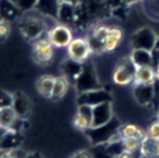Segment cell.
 I'll return each instance as SVG.
<instances>
[{
  "instance_id": "obj_6",
  "label": "cell",
  "mask_w": 159,
  "mask_h": 158,
  "mask_svg": "<svg viewBox=\"0 0 159 158\" xmlns=\"http://www.w3.org/2000/svg\"><path fill=\"white\" fill-rule=\"evenodd\" d=\"M157 41H158L157 34L154 32V30L149 27H143L138 30L132 37L133 49H142L149 51H152L157 46Z\"/></svg>"
},
{
  "instance_id": "obj_38",
  "label": "cell",
  "mask_w": 159,
  "mask_h": 158,
  "mask_svg": "<svg viewBox=\"0 0 159 158\" xmlns=\"http://www.w3.org/2000/svg\"><path fill=\"white\" fill-rule=\"evenodd\" d=\"M11 1H14V2H17V1H19V0H11Z\"/></svg>"
},
{
  "instance_id": "obj_2",
  "label": "cell",
  "mask_w": 159,
  "mask_h": 158,
  "mask_svg": "<svg viewBox=\"0 0 159 158\" xmlns=\"http://www.w3.org/2000/svg\"><path fill=\"white\" fill-rule=\"evenodd\" d=\"M66 50H67L68 60L77 63L86 62L89 58V56L93 53L88 37H73V40L70 42Z\"/></svg>"
},
{
  "instance_id": "obj_3",
  "label": "cell",
  "mask_w": 159,
  "mask_h": 158,
  "mask_svg": "<svg viewBox=\"0 0 159 158\" xmlns=\"http://www.w3.org/2000/svg\"><path fill=\"white\" fill-rule=\"evenodd\" d=\"M46 35L56 49H65L73 40L72 30L68 27V25H65L61 22L50 27Z\"/></svg>"
},
{
  "instance_id": "obj_5",
  "label": "cell",
  "mask_w": 159,
  "mask_h": 158,
  "mask_svg": "<svg viewBox=\"0 0 159 158\" xmlns=\"http://www.w3.org/2000/svg\"><path fill=\"white\" fill-rule=\"evenodd\" d=\"M55 49L56 47L51 44L47 35H43L37 40H35L32 51H34V57L36 62L41 65H47L48 62H51L55 55Z\"/></svg>"
},
{
  "instance_id": "obj_9",
  "label": "cell",
  "mask_w": 159,
  "mask_h": 158,
  "mask_svg": "<svg viewBox=\"0 0 159 158\" xmlns=\"http://www.w3.org/2000/svg\"><path fill=\"white\" fill-rule=\"evenodd\" d=\"M75 81H76V87L80 91V93L99 88L97 86V78L92 68H82Z\"/></svg>"
},
{
  "instance_id": "obj_14",
  "label": "cell",
  "mask_w": 159,
  "mask_h": 158,
  "mask_svg": "<svg viewBox=\"0 0 159 158\" xmlns=\"http://www.w3.org/2000/svg\"><path fill=\"white\" fill-rule=\"evenodd\" d=\"M139 152L145 158H159V139L145 134L142 139Z\"/></svg>"
},
{
  "instance_id": "obj_17",
  "label": "cell",
  "mask_w": 159,
  "mask_h": 158,
  "mask_svg": "<svg viewBox=\"0 0 159 158\" xmlns=\"http://www.w3.org/2000/svg\"><path fill=\"white\" fill-rule=\"evenodd\" d=\"M19 116L16 114L12 107H4L0 108V127L4 131H11L16 122L19 121Z\"/></svg>"
},
{
  "instance_id": "obj_11",
  "label": "cell",
  "mask_w": 159,
  "mask_h": 158,
  "mask_svg": "<svg viewBox=\"0 0 159 158\" xmlns=\"http://www.w3.org/2000/svg\"><path fill=\"white\" fill-rule=\"evenodd\" d=\"M80 105H89V106H96L98 103L109 101V95L103 91L102 88H96L92 91L82 92L80 93Z\"/></svg>"
},
{
  "instance_id": "obj_32",
  "label": "cell",
  "mask_w": 159,
  "mask_h": 158,
  "mask_svg": "<svg viewBox=\"0 0 159 158\" xmlns=\"http://www.w3.org/2000/svg\"><path fill=\"white\" fill-rule=\"evenodd\" d=\"M0 158H16V157L11 153V151H4V153L1 154Z\"/></svg>"
},
{
  "instance_id": "obj_28",
  "label": "cell",
  "mask_w": 159,
  "mask_h": 158,
  "mask_svg": "<svg viewBox=\"0 0 159 158\" xmlns=\"http://www.w3.org/2000/svg\"><path fill=\"white\" fill-rule=\"evenodd\" d=\"M9 35H10V25H9V21H5V20H1L0 19V40L6 39Z\"/></svg>"
},
{
  "instance_id": "obj_16",
  "label": "cell",
  "mask_w": 159,
  "mask_h": 158,
  "mask_svg": "<svg viewBox=\"0 0 159 158\" xmlns=\"http://www.w3.org/2000/svg\"><path fill=\"white\" fill-rule=\"evenodd\" d=\"M134 97L142 105H149L154 102L153 85H134Z\"/></svg>"
},
{
  "instance_id": "obj_21",
  "label": "cell",
  "mask_w": 159,
  "mask_h": 158,
  "mask_svg": "<svg viewBox=\"0 0 159 158\" xmlns=\"http://www.w3.org/2000/svg\"><path fill=\"white\" fill-rule=\"evenodd\" d=\"M70 88V81L68 77L66 75H61V76H56L55 80V85H53V90H52V100H61L62 97L66 96V93L68 92Z\"/></svg>"
},
{
  "instance_id": "obj_27",
  "label": "cell",
  "mask_w": 159,
  "mask_h": 158,
  "mask_svg": "<svg viewBox=\"0 0 159 158\" xmlns=\"http://www.w3.org/2000/svg\"><path fill=\"white\" fill-rule=\"evenodd\" d=\"M39 0H19L16 4L20 9V11L22 12H27V11H34L36 4Z\"/></svg>"
},
{
  "instance_id": "obj_34",
  "label": "cell",
  "mask_w": 159,
  "mask_h": 158,
  "mask_svg": "<svg viewBox=\"0 0 159 158\" xmlns=\"http://www.w3.org/2000/svg\"><path fill=\"white\" fill-rule=\"evenodd\" d=\"M26 158H41V157L37 153H30V154L26 156Z\"/></svg>"
},
{
  "instance_id": "obj_19",
  "label": "cell",
  "mask_w": 159,
  "mask_h": 158,
  "mask_svg": "<svg viewBox=\"0 0 159 158\" xmlns=\"http://www.w3.org/2000/svg\"><path fill=\"white\" fill-rule=\"evenodd\" d=\"M19 12L21 11L16 2L11 0H0V19L1 20H5V21L14 20L15 17H17Z\"/></svg>"
},
{
  "instance_id": "obj_30",
  "label": "cell",
  "mask_w": 159,
  "mask_h": 158,
  "mask_svg": "<svg viewBox=\"0 0 159 158\" xmlns=\"http://www.w3.org/2000/svg\"><path fill=\"white\" fill-rule=\"evenodd\" d=\"M70 158H92V156L87 151H80V152H76L75 154H72Z\"/></svg>"
},
{
  "instance_id": "obj_12",
  "label": "cell",
  "mask_w": 159,
  "mask_h": 158,
  "mask_svg": "<svg viewBox=\"0 0 159 158\" xmlns=\"http://www.w3.org/2000/svg\"><path fill=\"white\" fill-rule=\"evenodd\" d=\"M157 71L152 66L135 67L134 71V85H153L157 80Z\"/></svg>"
},
{
  "instance_id": "obj_10",
  "label": "cell",
  "mask_w": 159,
  "mask_h": 158,
  "mask_svg": "<svg viewBox=\"0 0 159 158\" xmlns=\"http://www.w3.org/2000/svg\"><path fill=\"white\" fill-rule=\"evenodd\" d=\"M60 5H61L60 0H39L34 11L39 12L40 15L45 16L46 19L57 20Z\"/></svg>"
},
{
  "instance_id": "obj_31",
  "label": "cell",
  "mask_w": 159,
  "mask_h": 158,
  "mask_svg": "<svg viewBox=\"0 0 159 158\" xmlns=\"http://www.w3.org/2000/svg\"><path fill=\"white\" fill-rule=\"evenodd\" d=\"M116 158H135L133 152H128V151H123L119 156H117Z\"/></svg>"
},
{
  "instance_id": "obj_15",
  "label": "cell",
  "mask_w": 159,
  "mask_h": 158,
  "mask_svg": "<svg viewBox=\"0 0 159 158\" xmlns=\"http://www.w3.org/2000/svg\"><path fill=\"white\" fill-rule=\"evenodd\" d=\"M12 108L15 109L16 114H17L20 118L26 119V117L29 116L30 109H31V105H30V100H29V97H27L26 95L21 93V92L14 93Z\"/></svg>"
},
{
  "instance_id": "obj_25",
  "label": "cell",
  "mask_w": 159,
  "mask_h": 158,
  "mask_svg": "<svg viewBox=\"0 0 159 158\" xmlns=\"http://www.w3.org/2000/svg\"><path fill=\"white\" fill-rule=\"evenodd\" d=\"M140 143L142 141L135 139V138H122V144H123V149L128 151V152H139L140 149Z\"/></svg>"
},
{
  "instance_id": "obj_18",
  "label": "cell",
  "mask_w": 159,
  "mask_h": 158,
  "mask_svg": "<svg viewBox=\"0 0 159 158\" xmlns=\"http://www.w3.org/2000/svg\"><path fill=\"white\" fill-rule=\"evenodd\" d=\"M55 80H56V76H52V75H42L41 77H39V80L36 81L37 92L45 98H51Z\"/></svg>"
},
{
  "instance_id": "obj_37",
  "label": "cell",
  "mask_w": 159,
  "mask_h": 158,
  "mask_svg": "<svg viewBox=\"0 0 159 158\" xmlns=\"http://www.w3.org/2000/svg\"><path fill=\"white\" fill-rule=\"evenodd\" d=\"M2 153H4V151H2V149H0V157H1V154H2Z\"/></svg>"
},
{
  "instance_id": "obj_26",
  "label": "cell",
  "mask_w": 159,
  "mask_h": 158,
  "mask_svg": "<svg viewBox=\"0 0 159 158\" xmlns=\"http://www.w3.org/2000/svg\"><path fill=\"white\" fill-rule=\"evenodd\" d=\"M12 102H14V93H10L5 90H0V108L12 107Z\"/></svg>"
},
{
  "instance_id": "obj_22",
  "label": "cell",
  "mask_w": 159,
  "mask_h": 158,
  "mask_svg": "<svg viewBox=\"0 0 159 158\" xmlns=\"http://www.w3.org/2000/svg\"><path fill=\"white\" fill-rule=\"evenodd\" d=\"M119 134H120L122 138H135V139L142 141L145 137L147 132H144L137 124L128 123V124H124V126L119 127Z\"/></svg>"
},
{
  "instance_id": "obj_4",
  "label": "cell",
  "mask_w": 159,
  "mask_h": 158,
  "mask_svg": "<svg viewBox=\"0 0 159 158\" xmlns=\"http://www.w3.org/2000/svg\"><path fill=\"white\" fill-rule=\"evenodd\" d=\"M134 71L135 66L129 57L123 58L112 72V81L118 86H127L134 82Z\"/></svg>"
},
{
  "instance_id": "obj_23",
  "label": "cell",
  "mask_w": 159,
  "mask_h": 158,
  "mask_svg": "<svg viewBox=\"0 0 159 158\" xmlns=\"http://www.w3.org/2000/svg\"><path fill=\"white\" fill-rule=\"evenodd\" d=\"M75 17V5L72 4H67V2H61L60 9H58V15H57V20L61 24L68 25Z\"/></svg>"
},
{
  "instance_id": "obj_20",
  "label": "cell",
  "mask_w": 159,
  "mask_h": 158,
  "mask_svg": "<svg viewBox=\"0 0 159 158\" xmlns=\"http://www.w3.org/2000/svg\"><path fill=\"white\" fill-rule=\"evenodd\" d=\"M129 58L135 67L152 66V51H149V50L133 49L129 55Z\"/></svg>"
},
{
  "instance_id": "obj_40",
  "label": "cell",
  "mask_w": 159,
  "mask_h": 158,
  "mask_svg": "<svg viewBox=\"0 0 159 158\" xmlns=\"http://www.w3.org/2000/svg\"><path fill=\"white\" fill-rule=\"evenodd\" d=\"M157 139H159V134H158V137H157Z\"/></svg>"
},
{
  "instance_id": "obj_8",
  "label": "cell",
  "mask_w": 159,
  "mask_h": 158,
  "mask_svg": "<svg viewBox=\"0 0 159 158\" xmlns=\"http://www.w3.org/2000/svg\"><path fill=\"white\" fill-rule=\"evenodd\" d=\"M92 117H93V106L80 105L73 118V126L80 131H87L92 127Z\"/></svg>"
},
{
  "instance_id": "obj_7",
  "label": "cell",
  "mask_w": 159,
  "mask_h": 158,
  "mask_svg": "<svg viewBox=\"0 0 159 158\" xmlns=\"http://www.w3.org/2000/svg\"><path fill=\"white\" fill-rule=\"evenodd\" d=\"M113 119V111H112V105L111 101H106L102 103H98L93 106V117H92V127H101L107 124Z\"/></svg>"
},
{
  "instance_id": "obj_1",
  "label": "cell",
  "mask_w": 159,
  "mask_h": 158,
  "mask_svg": "<svg viewBox=\"0 0 159 158\" xmlns=\"http://www.w3.org/2000/svg\"><path fill=\"white\" fill-rule=\"evenodd\" d=\"M46 17L40 15L37 12L36 15H27L24 16L22 20L20 21V30L22 35L29 39V40H37L39 37L43 36L47 34V24H46Z\"/></svg>"
},
{
  "instance_id": "obj_39",
  "label": "cell",
  "mask_w": 159,
  "mask_h": 158,
  "mask_svg": "<svg viewBox=\"0 0 159 158\" xmlns=\"http://www.w3.org/2000/svg\"><path fill=\"white\" fill-rule=\"evenodd\" d=\"M158 121H159V111H158Z\"/></svg>"
},
{
  "instance_id": "obj_29",
  "label": "cell",
  "mask_w": 159,
  "mask_h": 158,
  "mask_svg": "<svg viewBox=\"0 0 159 158\" xmlns=\"http://www.w3.org/2000/svg\"><path fill=\"white\" fill-rule=\"evenodd\" d=\"M147 134L150 136V137H153V138H157L158 137V134H159V121L158 119L150 124V127L147 131Z\"/></svg>"
},
{
  "instance_id": "obj_24",
  "label": "cell",
  "mask_w": 159,
  "mask_h": 158,
  "mask_svg": "<svg viewBox=\"0 0 159 158\" xmlns=\"http://www.w3.org/2000/svg\"><path fill=\"white\" fill-rule=\"evenodd\" d=\"M109 29H111V26H107V25H98V26H96V27L93 29L91 37H92L93 40L99 41V42L103 44L104 39L107 37V35H108V32H109Z\"/></svg>"
},
{
  "instance_id": "obj_33",
  "label": "cell",
  "mask_w": 159,
  "mask_h": 158,
  "mask_svg": "<svg viewBox=\"0 0 159 158\" xmlns=\"http://www.w3.org/2000/svg\"><path fill=\"white\" fill-rule=\"evenodd\" d=\"M61 2H67V4H72V5H76L78 2V0H60Z\"/></svg>"
},
{
  "instance_id": "obj_35",
  "label": "cell",
  "mask_w": 159,
  "mask_h": 158,
  "mask_svg": "<svg viewBox=\"0 0 159 158\" xmlns=\"http://www.w3.org/2000/svg\"><path fill=\"white\" fill-rule=\"evenodd\" d=\"M5 132H6V131H4V129H2L1 127H0V138H1L2 136H4V133H5Z\"/></svg>"
},
{
  "instance_id": "obj_13",
  "label": "cell",
  "mask_w": 159,
  "mask_h": 158,
  "mask_svg": "<svg viewBox=\"0 0 159 158\" xmlns=\"http://www.w3.org/2000/svg\"><path fill=\"white\" fill-rule=\"evenodd\" d=\"M123 39V31L117 26H111L107 37L102 44L103 52H113Z\"/></svg>"
},
{
  "instance_id": "obj_36",
  "label": "cell",
  "mask_w": 159,
  "mask_h": 158,
  "mask_svg": "<svg viewBox=\"0 0 159 158\" xmlns=\"http://www.w3.org/2000/svg\"><path fill=\"white\" fill-rule=\"evenodd\" d=\"M157 75H158V78H159V67H158V70H157Z\"/></svg>"
}]
</instances>
